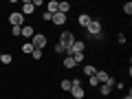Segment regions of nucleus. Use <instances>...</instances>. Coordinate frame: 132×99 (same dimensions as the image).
<instances>
[{
	"instance_id": "1",
	"label": "nucleus",
	"mask_w": 132,
	"mask_h": 99,
	"mask_svg": "<svg viewBox=\"0 0 132 99\" xmlns=\"http://www.w3.org/2000/svg\"><path fill=\"white\" fill-rule=\"evenodd\" d=\"M86 29H88L90 38H95V40H104V29H101V22H99V20H90V24H88Z\"/></svg>"
},
{
	"instance_id": "2",
	"label": "nucleus",
	"mask_w": 132,
	"mask_h": 99,
	"mask_svg": "<svg viewBox=\"0 0 132 99\" xmlns=\"http://www.w3.org/2000/svg\"><path fill=\"white\" fill-rule=\"evenodd\" d=\"M73 42H75V35H73L71 31H64V33L60 35V44L66 48V51H68V48L73 46Z\"/></svg>"
},
{
	"instance_id": "3",
	"label": "nucleus",
	"mask_w": 132,
	"mask_h": 99,
	"mask_svg": "<svg viewBox=\"0 0 132 99\" xmlns=\"http://www.w3.org/2000/svg\"><path fill=\"white\" fill-rule=\"evenodd\" d=\"M31 44H33V48L42 51V48L46 46V35H44V33H35V35L31 38Z\"/></svg>"
},
{
	"instance_id": "4",
	"label": "nucleus",
	"mask_w": 132,
	"mask_h": 99,
	"mask_svg": "<svg viewBox=\"0 0 132 99\" xmlns=\"http://www.w3.org/2000/svg\"><path fill=\"white\" fill-rule=\"evenodd\" d=\"M9 24H13V27H22V24H24V15L20 13V11H13V13L9 15Z\"/></svg>"
},
{
	"instance_id": "5",
	"label": "nucleus",
	"mask_w": 132,
	"mask_h": 99,
	"mask_svg": "<svg viewBox=\"0 0 132 99\" xmlns=\"http://www.w3.org/2000/svg\"><path fill=\"white\" fill-rule=\"evenodd\" d=\"M95 77H97L99 84H114V79H112V77H110L106 71H97V75H95Z\"/></svg>"
},
{
	"instance_id": "6",
	"label": "nucleus",
	"mask_w": 132,
	"mask_h": 99,
	"mask_svg": "<svg viewBox=\"0 0 132 99\" xmlns=\"http://www.w3.org/2000/svg\"><path fill=\"white\" fill-rule=\"evenodd\" d=\"M33 11H35L33 2H31V0H24V2H22V11H20V13H22V15H31Z\"/></svg>"
},
{
	"instance_id": "7",
	"label": "nucleus",
	"mask_w": 132,
	"mask_h": 99,
	"mask_svg": "<svg viewBox=\"0 0 132 99\" xmlns=\"http://www.w3.org/2000/svg\"><path fill=\"white\" fill-rule=\"evenodd\" d=\"M51 22H53V24H57V27H60V24H66V15H64V13H60V11H57V13H53Z\"/></svg>"
},
{
	"instance_id": "8",
	"label": "nucleus",
	"mask_w": 132,
	"mask_h": 99,
	"mask_svg": "<svg viewBox=\"0 0 132 99\" xmlns=\"http://www.w3.org/2000/svg\"><path fill=\"white\" fill-rule=\"evenodd\" d=\"M22 35L24 38H33V35H35V31H33L31 24H22Z\"/></svg>"
},
{
	"instance_id": "9",
	"label": "nucleus",
	"mask_w": 132,
	"mask_h": 99,
	"mask_svg": "<svg viewBox=\"0 0 132 99\" xmlns=\"http://www.w3.org/2000/svg\"><path fill=\"white\" fill-rule=\"evenodd\" d=\"M75 66H77V64H75V60H73L71 55L64 57V68H75Z\"/></svg>"
},
{
	"instance_id": "10",
	"label": "nucleus",
	"mask_w": 132,
	"mask_h": 99,
	"mask_svg": "<svg viewBox=\"0 0 132 99\" xmlns=\"http://www.w3.org/2000/svg\"><path fill=\"white\" fill-rule=\"evenodd\" d=\"M77 22H79L81 27H88V24H90V15H86V13H81L79 18H77Z\"/></svg>"
},
{
	"instance_id": "11",
	"label": "nucleus",
	"mask_w": 132,
	"mask_h": 99,
	"mask_svg": "<svg viewBox=\"0 0 132 99\" xmlns=\"http://www.w3.org/2000/svg\"><path fill=\"white\" fill-rule=\"evenodd\" d=\"M84 73H86V75H88V77H95V75H97V68H95V66H84Z\"/></svg>"
},
{
	"instance_id": "12",
	"label": "nucleus",
	"mask_w": 132,
	"mask_h": 99,
	"mask_svg": "<svg viewBox=\"0 0 132 99\" xmlns=\"http://www.w3.org/2000/svg\"><path fill=\"white\" fill-rule=\"evenodd\" d=\"M33 51H35V48H33V44H31V42H24V44H22V53H27V55H31Z\"/></svg>"
},
{
	"instance_id": "13",
	"label": "nucleus",
	"mask_w": 132,
	"mask_h": 99,
	"mask_svg": "<svg viewBox=\"0 0 132 99\" xmlns=\"http://www.w3.org/2000/svg\"><path fill=\"white\" fill-rule=\"evenodd\" d=\"M0 62H2V64H11V62H13V57H11L9 53H0Z\"/></svg>"
},
{
	"instance_id": "14",
	"label": "nucleus",
	"mask_w": 132,
	"mask_h": 99,
	"mask_svg": "<svg viewBox=\"0 0 132 99\" xmlns=\"http://www.w3.org/2000/svg\"><path fill=\"white\" fill-rule=\"evenodd\" d=\"M46 11H48V13H57V2H55V0H51V2L46 5Z\"/></svg>"
},
{
	"instance_id": "15",
	"label": "nucleus",
	"mask_w": 132,
	"mask_h": 99,
	"mask_svg": "<svg viewBox=\"0 0 132 99\" xmlns=\"http://www.w3.org/2000/svg\"><path fill=\"white\" fill-rule=\"evenodd\" d=\"M60 86H62V90H71L73 88V79H62Z\"/></svg>"
},
{
	"instance_id": "16",
	"label": "nucleus",
	"mask_w": 132,
	"mask_h": 99,
	"mask_svg": "<svg viewBox=\"0 0 132 99\" xmlns=\"http://www.w3.org/2000/svg\"><path fill=\"white\" fill-rule=\"evenodd\" d=\"M114 84H101L99 86V90H101V95H110V88H112Z\"/></svg>"
},
{
	"instance_id": "17",
	"label": "nucleus",
	"mask_w": 132,
	"mask_h": 99,
	"mask_svg": "<svg viewBox=\"0 0 132 99\" xmlns=\"http://www.w3.org/2000/svg\"><path fill=\"white\" fill-rule=\"evenodd\" d=\"M73 60H75V64H81V62H84V53H73Z\"/></svg>"
},
{
	"instance_id": "18",
	"label": "nucleus",
	"mask_w": 132,
	"mask_h": 99,
	"mask_svg": "<svg viewBox=\"0 0 132 99\" xmlns=\"http://www.w3.org/2000/svg\"><path fill=\"white\" fill-rule=\"evenodd\" d=\"M11 35H15V38L22 35V27H11Z\"/></svg>"
},
{
	"instance_id": "19",
	"label": "nucleus",
	"mask_w": 132,
	"mask_h": 99,
	"mask_svg": "<svg viewBox=\"0 0 132 99\" xmlns=\"http://www.w3.org/2000/svg\"><path fill=\"white\" fill-rule=\"evenodd\" d=\"M123 13H126V15L132 13V2H126V5H123Z\"/></svg>"
},
{
	"instance_id": "20",
	"label": "nucleus",
	"mask_w": 132,
	"mask_h": 99,
	"mask_svg": "<svg viewBox=\"0 0 132 99\" xmlns=\"http://www.w3.org/2000/svg\"><path fill=\"white\" fill-rule=\"evenodd\" d=\"M31 57H33V60H42V51H38V48H35V51L31 53Z\"/></svg>"
},
{
	"instance_id": "21",
	"label": "nucleus",
	"mask_w": 132,
	"mask_h": 99,
	"mask_svg": "<svg viewBox=\"0 0 132 99\" xmlns=\"http://www.w3.org/2000/svg\"><path fill=\"white\" fill-rule=\"evenodd\" d=\"M88 84L93 86V88H97V86H99V81H97V77H88Z\"/></svg>"
},
{
	"instance_id": "22",
	"label": "nucleus",
	"mask_w": 132,
	"mask_h": 99,
	"mask_svg": "<svg viewBox=\"0 0 132 99\" xmlns=\"http://www.w3.org/2000/svg\"><path fill=\"white\" fill-rule=\"evenodd\" d=\"M55 53H66V48H64V46H62V44H60V42H57V44H55Z\"/></svg>"
},
{
	"instance_id": "23",
	"label": "nucleus",
	"mask_w": 132,
	"mask_h": 99,
	"mask_svg": "<svg viewBox=\"0 0 132 99\" xmlns=\"http://www.w3.org/2000/svg\"><path fill=\"white\" fill-rule=\"evenodd\" d=\"M117 42L119 44H126V35H123V33H119V35H117Z\"/></svg>"
},
{
	"instance_id": "24",
	"label": "nucleus",
	"mask_w": 132,
	"mask_h": 99,
	"mask_svg": "<svg viewBox=\"0 0 132 99\" xmlns=\"http://www.w3.org/2000/svg\"><path fill=\"white\" fill-rule=\"evenodd\" d=\"M42 18H44V20H46V22H48V20L53 18V13H48V11H44V13H42Z\"/></svg>"
},
{
	"instance_id": "25",
	"label": "nucleus",
	"mask_w": 132,
	"mask_h": 99,
	"mask_svg": "<svg viewBox=\"0 0 132 99\" xmlns=\"http://www.w3.org/2000/svg\"><path fill=\"white\" fill-rule=\"evenodd\" d=\"M123 99H132V95H126V97H123Z\"/></svg>"
}]
</instances>
